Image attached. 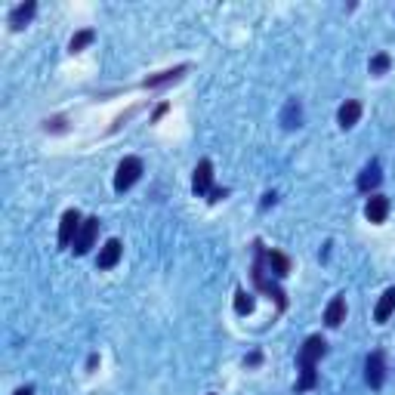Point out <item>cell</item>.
Wrapping results in <instances>:
<instances>
[{
	"mask_svg": "<svg viewBox=\"0 0 395 395\" xmlns=\"http://www.w3.org/2000/svg\"><path fill=\"white\" fill-rule=\"evenodd\" d=\"M269 204H275V192H265V195H263V211H265V207H269Z\"/></svg>",
	"mask_w": 395,
	"mask_h": 395,
	"instance_id": "obj_23",
	"label": "cell"
},
{
	"mask_svg": "<svg viewBox=\"0 0 395 395\" xmlns=\"http://www.w3.org/2000/svg\"><path fill=\"white\" fill-rule=\"evenodd\" d=\"M192 192H195L198 198H211V192H213V161H198V167H195V176H192Z\"/></svg>",
	"mask_w": 395,
	"mask_h": 395,
	"instance_id": "obj_6",
	"label": "cell"
},
{
	"mask_svg": "<svg viewBox=\"0 0 395 395\" xmlns=\"http://www.w3.org/2000/svg\"><path fill=\"white\" fill-rule=\"evenodd\" d=\"M120 256H124V244H120L118 238H108L106 244H102V251H99V260H96V269H102V272L115 269V265L120 263Z\"/></svg>",
	"mask_w": 395,
	"mask_h": 395,
	"instance_id": "obj_8",
	"label": "cell"
},
{
	"mask_svg": "<svg viewBox=\"0 0 395 395\" xmlns=\"http://www.w3.org/2000/svg\"><path fill=\"white\" fill-rule=\"evenodd\" d=\"M260 361H263V356H260V352H251V356L244 358V365H247V368H253V365H260Z\"/></svg>",
	"mask_w": 395,
	"mask_h": 395,
	"instance_id": "obj_21",
	"label": "cell"
},
{
	"mask_svg": "<svg viewBox=\"0 0 395 395\" xmlns=\"http://www.w3.org/2000/svg\"><path fill=\"white\" fill-rule=\"evenodd\" d=\"M300 120H303V106L296 99H287L284 108H281V127L294 130V127H300Z\"/></svg>",
	"mask_w": 395,
	"mask_h": 395,
	"instance_id": "obj_17",
	"label": "cell"
},
{
	"mask_svg": "<svg viewBox=\"0 0 395 395\" xmlns=\"http://www.w3.org/2000/svg\"><path fill=\"white\" fill-rule=\"evenodd\" d=\"M235 312H238V315H251V312H253V296L247 294L244 287L235 290Z\"/></svg>",
	"mask_w": 395,
	"mask_h": 395,
	"instance_id": "obj_19",
	"label": "cell"
},
{
	"mask_svg": "<svg viewBox=\"0 0 395 395\" xmlns=\"http://www.w3.org/2000/svg\"><path fill=\"white\" fill-rule=\"evenodd\" d=\"M13 395H35V389H31V386H22V389H15Z\"/></svg>",
	"mask_w": 395,
	"mask_h": 395,
	"instance_id": "obj_25",
	"label": "cell"
},
{
	"mask_svg": "<svg viewBox=\"0 0 395 395\" xmlns=\"http://www.w3.org/2000/svg\"><path fill=\"white\" fill-rule=\"evenodd\" d=\"M251 281H253V287L260 290L263 296H269V300H275L278 306V312H284L287 309V294H284V287L278 284V278L272 275L269 269H265V244L260 238L253 241V263H251Z\"/></svg>",
	"mask_w": 395,
	"mask_h": 395,
	"instance_id": "obj_2",
	"label": "cell"
},
{
	"mask_svg": "<svg viewBox=\"0 0 395 395\" xmlns=\"http://www.w3.org/2000/svg\"><path fill=\"white\" fill-rule=\"evenodd\" d=\"M35 13H37V4H35V0H25V4L13 6V10H10V19H6V22H10L13 31H19V28H25L28 22L35 19Z\"/></svg>",
	"mask_w": 395,
	"mask_h": 395,
	"instance_id": "obj_12",
	"label": "cell"
},
{
	"mask_svg": "<svg viewBox=\"0 0 395 395\" xmlns=\"http://www.w3.org/2000/svg\"><path fill=\"white\" fill-rule=\"evenodd\" d=\"M392 65V59H389V53H377L374 59H370V75H386Z\"/></svg>",
	"mask_w": 395,
	"mask_h": 395,
	"instance_id": "obj_20",
	"label": "cell"
},
{
	"mask_svg": "<svg viewBox=\"0 0 395 395\" xmlns=\"http://www.w3.org/2000/svg\"><path fill=\"white\" fill-rule=\"evenodd\" d=\"M80 225H84V220H80L77 211H65V213H62V222H59V251H71V247H75V238H77Z\"/></svg>",
	"mask_w": 395,
	"mask_h": 395,
	"instance_id": "obj_5",
	"label": "cell"
},
{
	"mask_svg": "<svg viewBox=\"0 0 395 395\" xmlns=\"http://www.w3.org/2000/svg\"><path fill=\"white\" fill-rule=\"evenodd\" d=\"M365 216H368V222H374V225L386 222V216H389V198L386 195H370L368 204H365Z\"/></svg>",
	"mask_w": 395,
	"mask_h": 395,
	"instance_id": "obj_11",
	"label": "cell"
},
{
	"mask_svg": "<svg viewBox=\"0 0 395 395\" xmlns=\"http://www.w3.org/2000/svg\"><path fill=\"white\" fill-rule=\"evenodd\" d=\"M365 383L370 389H380L386 383V352L383 349H374L365 358Z\"/></svg>",
	"mask_w": 395,
	"mask_h": 395,
	"instance_id": "obj_4",
	"label": "cell"
},
{
	"mask_svg": "<svg viewBox=\"0 0 395 395\" xmlns=\"http://www.w3.org/2000/svg\"><path fill=\"white\" fill-rule=\"evenodd\" d=\"M96 238H99V216H87L84 225H80L77 238H75V253L84 256L90 253V247L96 244Z\"/></svg>",
	"mask_w": 395,
	"mask_h": 395,
	"instance_id": "obj_7",
	"label": "cell"
},
{
	"mask_svg": "<svg viewBox=\"0 0 395 395\" xmlns=\"http://www.w3.org/2000/svg\"><path fill=\"white\" fill-rule=\"evenodd\" d=\"M327 356V340L321 334L306 337V343L296 352V370H300V380H296V392H309L318 386V361Z\"/></svg>",
	"mask_w": 395,
	"mask_h": 395,
	"instance_id": "obj_1",
	"label": "cell"
},
{
	"mask_svg": "<svg viewBox=\"0 0 395 395\" xmlns=\"http://www.w3.org/2000/svg\"><path fill=\"white\" fill-rule=\"evenodd\" d=\"M211 395H213V392H211Z\"/></svg>",
	"mask_w": 395,
	"mask_h": 395,
	"instance_id": "obj_26",
	"label": "cell"
},
{
	"mask_svg": "<svg viewBox=\"0 0 395 395\" xmlns=\"http://www.w3.org/2000/svg\"><path fill=\"white\" fill-rule=\"evenodd\" d=\"M392 312H395V287H386L383 296H380V303H377V309H374V321H377V325H386Z\"/></svg>",
	"mask_w": 395,
	"mask_h": 395,
	"instance_id": "obj_16",
	"label": "cell"
},
{
	"mask_svg": "<svg viewBox=\"0 0 395 395\" xmlns=\"http://www.w3.org/2000/svg\"><path fill=\"white\" fill-rule=\"evenodd\" d=\"M343 321H346V296L337 294L334 300L327 303V309H325V325L327 327H340Z\"/></svg>",
	"mask_w": 395,
	"mask_h": 395,
	"instance_id": "obj_14",
	"label": "cell"
},
{
	"mask_svg": "<svg viewBox=\"0 0 395 395\" xmlns=\"http://www.w3.org/2000/svg\"><path fill=\"white\" fill-rule=\"evenodd\" d=\"M185 71H189V65H176V68L158 71V75H149V77H145L142 87H145V90H151V87H164V84H170V80H180Z\"/></svg>",
	"mask_w": 395,
	"mask_h": 395,
	"instance_id": "obj_15",
	"label": "cell"
},
{
	"mask_svg": "<svg viewBox=\"0 0 395 395\" xmlns=\"http://www.w3.org/2000/svg\"><path fill=\"white\" fill-rule=\"evenodd\" d=\"M142 170H145L142 158L130 155V158H124V161H120V164H118V173H115V192H118V195H124L127 189H133V185L139 182Z\"/></svg>",
	"mask_w": 395,
	"mask_h": 395,
	"instance_id": "obj_3",
	"label": "cell"
},
{
	"mask_svg": "<svg viewBox=\"0 0 395 395\" xmlns=\"http://www.w3.org/2000/svg\"><path fill=\"white\" fill-rule=\"evenodd\" d=\"M93 40H96V31H93V28L77 31V35L68 40V53H80V50H84V46H90Z\"/></svg>",
	"mask_w": 395,
	"mask_h": 395,
	"instance_id": "obj_18",
	"label": "cell"
},
{
	"mask_svg": "<svg viewBox=\"0 0 395 395\" xmlns=\"http://www.w3.org/2000/svg\"><path fill=\"white\" fill-rule=\"evenodd\" d=\"M358 118H361V102L358 99H346L340 111H337V124L343 127V130H352V127L358 124Z\"/></svg>",
	"mask_w": 395,
	"mask_h": 395,
	"instance_id": "obj_13",
	"label": "cell"
},
{
	"mask_svg": "<svg viewBox=\"0 0 395 395\" xmlns=\"http://www.w3.org/2000/svg\"><path fill=\"white\" fill-rule=\"evenodd\" d=\"M383 182V170H380V161H370V164L365 167V170L358 173V192H365V195H374L377 185Z\"/></svg>",
	"mask_w": 395,
	"mask_h": 395,
	"instance_id": "obj_10",
	"label": "cell"
},
{
	"mask_svg": "<svg viewBox=\"0 0 395 395\" xmlns=\"http://www.w3.org/2000/svg\"><path fill=\"white\" fill-rule=\"evenodd\" d=\"M167 108H170V106H167V102H164V106H158V108H155V120H161V118H164V115H167Z\"/></svg>",
	"mask_w": 395,
	"mask_h": 395,
	"instance_id": "obj_24",
	"label": "cell"
},
{
	"mask_svg": "<svg viewBox=\"0 0 395 395\" xmlns=\"http://www.w3.org/2000/svg\"><path fill=\"white\" fill-rule=\"evenodd\" d=\"M225 195H229V189H213V192H211V198H207V201H222Z\"/></svg>",
	"mask_w": 395,
	"mask_h": 395,
	"instance_id": "obj_22",
	"label": "cell"
},
{
	"mask_svg": "<svg viewBox=\"0 0 395 395\" xmlns=\"http://www.w3.org/2000/svg\"><path fill=\"white\" fill-rule=\"evenodd\" d=\"M265 269H269L272 275H275V278L281 281V278H287L290 272H294V260H290L287 253H281V251H269V247H265Z\"/></svg>",
	"mask_w": 395,
	"mask_h": 395,
	"instance_id": "obj_9",
	"label": "cell"
}]
</instances>
